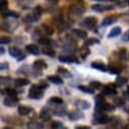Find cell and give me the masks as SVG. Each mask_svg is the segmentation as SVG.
Masks as SVG:
<instances>
[{"label": "cell", "instance_id": "bcb514c9", "mask_svg": "<svg viewBox=\"0 0 129 129\" xmlns=\"http://www.w3.org/2000/svg\"><path fill=\"white\" fill-rule=\"evenodd\" d=\"M126 1H127V3H128V4H129V0H126Z\"/></svg>", "mask_w": 129, "mask_h": 129}, {"label": "cell", "instance_id": "2e32d148", "mask_svg": "<svg viewBox=\"0 0 129 129\" xmlns=\"http://www.w3.org/2000/svg\"><path fill=\"white\" fill-rule=\"evenodd\" d=\"M17 112L20 116H26L28 115L30 112H33V109L28 106H19L17 109Z\"/></svg>", "mask_w": 129, "mask_h": 129}, {"label": "cell", "instance_id": "83f0119b", "mask_svg": "<svg viewBox=\"0 0 129 129\" xmlns=\"http://www.w3.org/2000/svg\"><path fill=\"white\" fill-rule=\"evenodd\" d=\"M4 92L6 93V95H9V96H17V90H15L12 87H6L4 89Z\"/></svg>", "mask_w": 129, "mask_h": 129}, {"label": "cell", "instance_id": "f1b7e54d", "mask_svg": "<svg viewBox=\"0 0 129 129\" xmlns=\"http://www.w3.org/2000/svg\"><path fill=\"white\" fill-rule=\"evenodd\" d=\"M128 81V79L126 78V77H123V76H120V77H117V79H116V81H115V83H116V85L117 86H123L126 82Z\"/></svg>", "mask_w": 129, "mask_h": 129}, {"label": "cell", "instance_id": "4316f807", "mask_svg": "<svg viewBox=\"0 0 129 129\" xmlns=\"http://www.w3.org/2000/svg\"><path fill=\"white\" fill-rule=\"evenodd\" d=\"M43 54L44 55H47V56H49V57H55V55H56V52H55V50H53V49H51V48H45V49H43Z\"/></svg>", "mask_w": 129, "mask_h": 129}, {"label": "cell", "instance_id": "7c38bea8", "mask_svg": "<svg viewBox=\"0 0 129 129\" xmlns=\"http://www.w3.org/2000/svg\"><path fill=\"white\" fill-rule=\"evenodd\" d=\"M51 117H52V113H51V111H50L47 107L43 108L42 111L40 112V118H41L43 121H48V120L51 119Z\"/></svg>", "mask_w": 129, "mask_h": 129}, {"label": "cell", "instance_id": "d6986e66", "mask_svg": "<svg viewBox=\"0 0 129 129\" xmlns=\"http://www.w3.org/2000/svg\"><path fill=\"white\" fill-rule=\"evenodd\" d=\"M42 13H43V7L41 5H37L34 9H33V15L34 17L36 18V20H39L42 16Z\"/></svg>", "mask_w": 129, "mask_h": 129}, {"label": "cell", "instance_id": "8992f818", "mask_svg": "<svg viewBox=\"0 0 129 129\" xmlns=\"http://www.w3.org/2000/svg\"><path fill=\"white\" fill-rule=\"evenodd\" d=\"M58 60L63 63H76V64L79 63L78 58L73 55H60L58 57Z\"/></svg>", "mask_w": 129, "mask_h": 129}, {"label": "cell", "instance_id": "8fae6325", "mask_svg": "<svg viewBox=\"0 0 129 129\" xmlns=\"http://www.w3.org/2000/svg\"><path fill=\"white\" fill-rule=\"evenodd\" d=\"M25 49L31 55H39L40 54V48L36 44H28L25 46Z\"/></svg>", "mask_w": 129, "mask_h": 129}, {"label": "cell", "instance_id": "7bdbcfd3", "mask_svg": "<svg viewBox=\"0 0 129 129\" xmlns=\"http://www.w3.org/2000/svg\"><path fill=\"white\" fill-rule=\"evenodd\" d=\"M48 3H52V4H56L58 2V0H46Z\"/></svg>", "mask_w": 129, "mask_h": 129}, {"label": "cell", "instance_id": "4fadbf2b", "mask_svg": "<svg viewBox=\"0 0 129 129\" xmlns=\"http://www.w3.org/2000/svg\"><path fill=\"white\" fill-rule=\"evenodd\" d=\"M75 106L81 110H88L90 108V103L84 100H77L75 102Z\"/></svg>", "mask_w": 129, "mask_h": 129}, {"label": "cell", "instance_id": "7a4b0ae2", "mask_svg": "<svg viewBox=\"0 0 129 129\" xmlns=\"http://www.w3.org/2000/svg\"><path fill=\"white\" fill-rule=\"evenodd\" d=\"M110 118L104 114V112L94 111V118L92 119V124H107Z\"/></svg>", "mask_w": 129, "mask_h": 129}, {"label": "cell", "instance_id": "f546056e", "mask_svg": "<svg viewBox=\"0 0 129 129\" xmlns=\"http://www.w3.org/2000/svg\"><path fill=\"white\" fill-rule=\"evenodd\" d=\"M50 104H55V105H62L63 104V100L59 96H52V98L49 100Z\"/></svg>", "mask_w": 129, "mask_h": 129}, {"label": "cell", "instance_id": "9c48e42d", "mask_svg": "<svg viewBox=\"0 0 129 129\" xmlns=\"http://www.w3.org/2000/svg\"><path fill=\"white\" fill-rule=\"evenodd\" d=\"M90 66L91 68L93 69H96V70H100V71H108L105 63L102 62V61H92L90 63Z\"/></svg>", "mask_w": 129, "mask_h": 129}, {"label": "cell", "instance_id": "d4e9b609", "mask_svg": "<svg viewBox=\"0 0 129 129\" xmlns=\"http://www.w3.org/2000/svg\"><path fill=\"white\" fill-rule=\"evenodd\" d=\"M77 88L79 89V90H81L82 92H84V93H89V94H92L93 92H94V89L92 88V87H88V86H86V85H78L77 86Z\"/></svg>", "mask_w": 129, "mask_h": 129}, {"label": "cell", "instance_id": "e575fe53", "mask_svg": "<svg viewBox=\"0 0 129 129\" xmlns=\"http://www.w3.org/2000/svg\"><path fill=\"white\" fill-rule=\"evenodd\" d=\"M108 71H109L110 73H113V74H119L120 69H119V68H117L116 66H110V67H109V69H108Z\"/></svg>", "mask_w": 129, "mask_h": 129}, {"label": "cell", "instance_id": "d590c367", "mask_svg": "<svg viewBox=\"0 0 129 129\" xmlns=\"http://www.w3.org/2000/svg\"><path fill=\"white\" fill-rule=\"evenodd\" d=\"M10 41H11V39L9 37H6V36H3V37H1V39H0V43L2 45L3 44H9Z\"/></svg>", "mask_w": 129, "mask_h": 129}, {"label": "cell", "instance_id": "836d02e7", "mask_svg": "<svg viewBox=\"0 0 129 129\" xmlns=\"http://www.w3.org/2000/svg\"><path fill=\"white\" fill-rule=\"evenodd\" d=\"M0 6H1V12L5 11L7 9V6H8L7 0H1V1H0Z\"/></svg>", "mask_w": 129, "mask_h": 129}, {"label": "cell", "instance_id": "8d00e7d4", "mask_svg": "<svg viewBox=\"0 0 129 129\" xmlns=\"http://www.w3.org/2000/svg\"><path fill=\"white\" fill-rule=\"evenodd\" d=\"M52 127L53 128H64V125L59 121H53L52 122Z\"/></svg>", "mask_w": 129, "mask_h": 129}, {"label": "cell", "instance_id": "7402d4cb", "mask_svg": "<svg viewBox=\"0 0 129 129\" xmlns=\"http://www.w3.org/2000/svg\"><path fill=\"white\" fill-rule=\"evenodd\" d=\"M117 21V18L115 16H107L104 18V20L102 21V26H108L111 25L112 23H115Z\"/></svg>", "mask_w": 129, "mask_h": 129}, {"label": "cell", "instance_id": "6da1fadb", "mask_svg": "<svg viewBox=\"0 0 129 129\" xmlns=\"http://www.w3.org/2000/svg\"><path fill=\"white\" fill-rule=\"evenodd\" d=\"M27 96L28 99H31V100H41L44 96L43 88L39 84H33L29 88Z\"/></svg>", "mask_w": 129, "mask_h": 129}, {"label": "cell", "instance_id": "f6af8a7d", "mask_svg": "<svg viewBox=\"0 0 129 129\" xmlns=\"http://www.w3.org/2000/svg\"><path fill=\"white\" fill-rule=\"evenodd\" d=\"M127 91H128V92H129V85H128V86H127Z\"/></svg>", "mask_w": 129, "mask_h": 129}, {"label": "cell", "instance_id": "e0dca14e", "mask_svg": "<svg viewBox=\"0 0 129 129\" xmlns=\"http://www.w3.org/2000/svg\"><path fill=\"white\" fill-rule=\"evenodd\" d=\"M121 33H122V28L120 27V26H115V27H113L111 30H110V33H109V35H108V38H116V37H118V36H120L121 35Z\"/></svg>", "mask_w": 129, "mask_h": 129}, {"label": "cell", "instance_id": "f35d334b", "mask_svg": "<svg viewBox=\"0 0 129 129\" xmlns=\"http://www.w3.org/2000/svg\"><path fill=\"white\" fill-rule=\"evenodd\" d=\"M115 105L116 106H123L124 105V101H123V99H121V98H117L116 100H115Z\"/></svg>", "mask_w": 129, "mask_h": 129}, {"label": "cell", "instance_id": "603a6c76", "mask_svg": "<svg viewBox=\"0 0 129 129\" xmlns=\"http://www.w3.org/2000/svg\"><path fill=\"white\" fill-rule=\"evenodd\" d=\"M29 83V80L27 79V78H22V77H20V78H16V79H14V84L16 85V86H25V85H27Z\"/></svg>", "mask_w": 129, "mask_h": 129}, {"label": "cell", "instance_id": "30bf717a", "mask_svg": "<svg viewBox=\"0 0 129 129\" xmlns=\"http://www.w3.org/2000/svg\"><path fill=\"white\" fill-rule=\"evenodd\" d=\"M18 98L17 96H9L7 95V98L4 99L3 101V104L6 106V107H13L14 105H16L18 103Z\"/></svg>", "mask_w": 129, "mask_h": 129}, {"label": "cell", "instance_id": "60d3db41", "mask_svg": "<svg viewBox=\"0 0 129 129\" xmlns=\"http://www.w3.org/2000/svg\"><path fill=\"white\" fill-rule=\"evenodd\" d=\"M123 41H129V31H126V34L122 37Z\"/></svg>", "mask_w": 129, "mask_h": 129}, {"label": "cell", "instance_id": "d6a6232c", "mask_svg": "<svg viewBox=\"0 0 129 129\" xmlns=\"http://www.w3.org/2000/svg\"><path fill=\"white\" fill-rule=\"evenodd\" d=\"M89 86L90 87H92L93 89H98V88H100L101 87V83L99 82V81H94V80H92V81H90L89 82Z\"/></svg>", "mask_w": 129, "mask_h": 129}, {"label": "cell", "instance_id": "ee69618b", "mask_svg": "<svg viewBox=\"0 0 129 129\" xmlns=\"http://www.w3.org/2000/svg\"><path fill=\"white\" fill-rule=\"evenodd\" d=\"M0 50H1V54H4V52H5L4 50H5V49H4L3 47H1V49H0Z\"/></svg>", "mask_w": 129, "mask_h": 129}, {"label": "cell", "instance_id": "ab89813d", "mask_svg": "<svg viewBox=\"0 0 129 129\" xmlns=\"http://www.w3.org/2000/svg\"><path fill=\"white\" fill-rule=\"evenodd\" d=\"M39 85H40L43 89H45V88H47V87L49 86V84L47 83V81H46V80H41V81L39 82Z\"/></svg>", "mask_w": 129, "mask_h": 129}, {"label": "cell", "instance_id": "3957f363", "mask_svg": "<svg viewBox=\"0 0 129 129\" xmlns=\"http://www.w3.org/2000/svg\"><path fill=\"white\" fill-rule=\"evenodd\" d=\"M8 53L12 56V57H14V58H16L18 61H21V60H23V59H25V54H23L22 53V51L19 49V48H17V47H10L9 49H8Z\"/></svg>", "mask_w": 129, "mask_h": 129}, {"label": "cell", "instance_id": "484cf974", "mask_svg": "<svg viewBox=\"0 0 129 129\" xmlns=\"http://www.w3.org/2000/svg\"><path fill=\"white\" fill-rule=\"evenodd\" d=\"M42 27H43V29L45 31V34H47V36H52L54 34V28L51 25L46 24V23H43L42 24Z\"/></svg>", "mask_w": 129, "mask_h": 129}, {"label": "cell", "instance_id": "277c9868", "mask_svg": "<svg viewBox=\"0 0 129 129\" xmlns=\"http://www.w3.org/2000/svg\"><path fill=\"white\" fill-rule=\"evenodd\" d=\"M83 12H84V6L82 4H74L69 8V14L74 17L80 16Z\"/></svg>", "mask_w": 129, "mask_h": 129}, {"label": "cell", "instance_id": "1f68e13d", "mask_svg": "<svg viewBox=\"0 0 129 129\" xmlns=\"http://www.w3.org/2000/svg\"><path fill=\"white\" fill-rule=\"evenodd\" d=\"M100 43V41L98 40V39H95V38H89V39H87L86 40V42H85V46H90V45H93V44H99Z\"/></svg>", "mask_w": 129, "mask_h": 129}, {"label": "cell", "instance_id": "5b68a950", "mask_svg": "<svg viewBox=\"0 0 129 129\" xmlns=\"http://www.w3.org/2000/svg\"><path fill=\"white\" fill-rule=\"evenodd\" d=\"M96 22H98V19H96V17L94 16H87L85 17L83 20H82V25L88 29H91L93 28L95 25H96Z\"/></svg>", "mask_w": 129, "mask_h": 129}, {"label": "cell", "instance_id": "b9f144b4", "mask_svg": "<svg viewBox=\"0 0 129 129\" xmlns=\"http://www.w3.org/2000/svg\"><path fill=\"white\" fill-rule=\"evenodd\" d=\"M76 129H89V126H82V125H77L75 126Z\"/></svg>", "mask_w": 129, "mask_h": 129}, {"label": "cell", "instance_id": "74e56055", "mask_svg": "<svg viewBox=\"0 0 129 129\" xmlns=\"http://www.w3.org/2000/svg\"><path fill=\"white\" fill-rule=\"evenodd\" d=\"M9 68V63L8 62H2L1 63V66H0V69L1 70H5V69H8Z\"/></svg>", "mask_w": 129, "mask_h": 129}, {"label": "cell", "instance_id": "52a82bcc", "mask_svg": "<svg viewBox=\"0 0 129 129\" xmlns=\"http://www.w3.org/2000/svg\"><path fill=\"white\" fill-rule=\"evenodd\" d=\"M91 9L96 12H104L114 9V6L111 4H93L91 5Z\"/></svg>", "mask_w": 129, "mask_h": 129}, {"label": "cell", "instance_id": "cb8c5ba5", "mask_svg": "<svg viewBox=\"0 0 129 129\" xmlns=\"http://www.w3.org/2000/svg\"><path fill=\"white\" fill-rule=\"evenodd\" d=\"M48 80L50 82L54 83V84H61V83H63L62 78L60 76H58V75H50V76H48Z\"/></svg>", "mask_w": 129, "mask_h": 129}, {"label": "cell", "instance_id": "9a60e30c", "mask_svg": "<svg viewBox=\"0 0 129 129\" xmlns=\"http://www.w3.org/2000/svg\"><path fill=\"white\" fill-rule=\"evenodd\" d=\"M34 68H37L39 70L46 69V68H48V64L43 59H38L34 62Z\"/></svg>", "mask_w": 129, "mask_h": 129}, {"label": "cell", "instance_id": "ffe728a7", "mask_svg": "<svg viewBox=\"0 0 129 129\" xmlns=\"http://www.w3.org/2000/svg\"><path fill=\"white\" fill-rule=\"evenodd\" d=\"M2 17H13V18H18L19 17V13L16 11H12V10H5L3 12H1Z\"/></svg>", "mask_w": 129, "mask_h": 129}, {"label": "cell", "instance_id": "ba28073f", "mask_svg": "<svg viewBox=\"0 0 129 129\" xmlns=\"http://www.w3.org/2000/svg\"><path fill=\"white\" fill-rule=\"evenodd\" d=\"M116 83L112 84H106L104 87H103V93L104 94H107V95H112V94H116L117 93V90H116Z\"/></svg>", "mask_w": 129, "mask_h": 129}, {"label": "cell", "instance_id": "5bb4252c", "mask_svg": "<svg viewBox=\"0 0 129 129\" xmlns=\"http://www.w3.org/2000/svg\"><path fill=\"white\" fill-rule=\"evenodd\" d=\"M68 118H69L70 120H72V121H77V120L83 118V114H82L80 111H78V110H74V111H71V112L69 113Z\"/></svg>", "mask_w": 129, "mask_h": 129}, {"label": "cell", "instance_id": "ac0fdd59", "mask_svg": "<svg viewBox=\"0 0 129 129\" xmlns=\"http://www.w3.org/2000/svg\"><path fill=\"white\" fill-rule=\"evenodd\" d=\"M71 34H73L74 36L78 37L79 39H86V37H87L86 31H84L82 29H79V28H73L71 30Z\"/></svg>", "mask_w": 129, "mask_h": 129}, {"label": "cell", "instance_id": "44dd1931", "mask_svg": "<svg viewBox=\"0 0 129 129\" xmlns=\"http://www.w3.org/2000/svg\"><path fill=\"white\" fill-rule=\"evenodd\" d=\"M57 72H58V74H61L63 77H65V78H70V77H72L71 72H70L69 70H67L66 68L62 67V66H60V67L58 68Z\"/></svg>", "mask_w": 129, "mask_h": 129}, {"label": "cell", "instance_id": "4dcf8cb0", "mask_svg": "<svg viewBox=\"0 0 129 129\" xmlns=\"http://www.w3.org/2000/svg\"><path fill=\"white\" fill-rule=\"evenodd\" d=\"M38 42L40 43V44H42V45H47V46H50L51 44H52V40H50L49 38H47V37H41L39 40H38Z\"/></svg>", "mask_w": 129, "mask_h": 129}]
</instances>
